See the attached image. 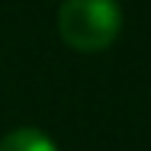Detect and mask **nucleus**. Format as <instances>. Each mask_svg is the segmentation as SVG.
Returning a JSON list of instances; mask_svg holds the SVG:
<instances>
[{
	"instance_id": "1",
	"label": "nucleus",
	"mask_w": 151,
	"mask_h": 151,
	"mask_svg": "<svg viewBox=\"0 0 151 151\" xmlns=\"http://www.w3.org/2000/svg\"><path fill=\"white\" fill-rule=\"evenodd\" d=\"M122 32L119 0H61L58 6V35L74 52H103Z\"/></svg>"
},
{
	"instance_id": "2",
	"label": "nucleus",
	"mask_w": 151,
	"mask_h": 151,
	"mask_svg": "<svg viewBox=\"0 0 151 151\" xmlns=\"http://www.w3.org/2000/svg\"><path fill=\"white\" fill-rule=\"evenodd\" d=\"M0 151H58L55 138L35 125H19L0 138Z\"/></svg>"
}]
</instances>
